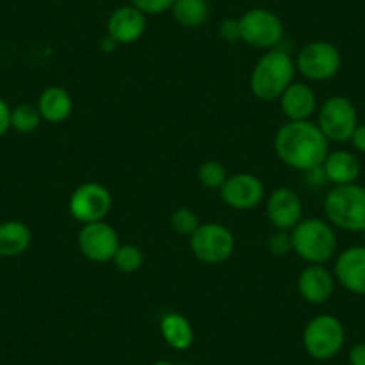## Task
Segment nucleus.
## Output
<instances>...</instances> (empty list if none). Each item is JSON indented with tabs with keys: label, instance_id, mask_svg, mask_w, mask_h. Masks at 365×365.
<instances>
[{
	"label": "nucleus",
	"instance_id": "34",
	"mask_svg": "<svg viewBox=\"0 0 365 365\" xmlns=\"http://www.w3.org/2000/svg\"><path fill=\"white\" fill-rule=\"evenodd\" d=\"M361 235H364V245H365V231H364V233H361Z\"/></svg>",
	"mask_w": 365,
	"mask_h": 365
},
{
	"label": "nucleus",
	"instance_id": "5",
	"mask_svg": "<svg viewBox=\"0 0 365 365\" xmlns=\"http://www.w3.org/2000/svg\"><path fill=\"white\" fill-rule=\"evenodd\" d=\"M346 342V328L335 315H315L303 331V347L314 360H331L342 351Z\"/></svg>",
	"mask_w": 365,
	"mask_h": 365
},
{
	"label": "nucleus",
	"instance_id": "32",
	"mask_svg": "<svg viewBox=\"0 0 365 365\" xmlns=\"http://www.w3.org/2000/svg\"><path fill=\"white\" fill-rule=\"evenodd\" d=\"M349 365H365V342L354 344L347 354Z\"/></svg>",
	"mask_w": 365,
	"mask_h": 365
},
{
	"label": "nucleus",
	"instance_id": "6",
	"mask_svg": "<svg viewBox=\"0 0 365 365\" xmlns=\"http://www.w3.org/2000/svg\"><path fill=\"white\" fill-rule=\"evenodd\" d=\"M342 66V54L331 41L315 40L301 47L296 58V70L308 81L324 83L333 79Z\"/></svg>",
	"mask_w": 365,
	"mask_h": 365
},
{
	"label": "nucleus",
	"instance_id": "22",
	"mask_svg": "<svg viewBox=\"0 0 365 365\" xmlns=\"http://www.w3.org/2000/svg\"><path fill=\"white\" fill-rule=\"evenodd\" d=\"M170 11L175 22L185 29L202 27L210 19L208 0H174Z\"/></svg>",
	"mask_w": 365,
	"mask_h": 365
},
{
	"label": "nucleus",
	"instance_id": "31",
	"mask_svg": "<svg viewBox=\"0 0 365 365\" xmlns=\"http://www.w3.org/2000/svg\"><path fill=\"white\" fill-rule=\"evenodd\" d=\"M349 143L353 145V149L356 150V153L365 154V122L356 125V129H354L353 135H351Z\"/></svg>",
	"mask_w": 365,
	"mask_h": 365
},
{
	"label": "nucleus",
	"instance_id": "33",
	"mask_svg": "<svg viewBox=\"0 0 365 365\" xmlns=\"http://www.w3.org/2000/svg\"><path fill=\"white\" fill-rule=\"evenodd\" d=\"M154 365H174V364H172V361H167V360H160V361H156Z\"/></svg>",
	"mask_w": 365,
	"mask_h": 365
},
{
	"label": "nucleus",
	"instance_id": "4",
	"mask_svg": "<svg viewBox=\"0 0 365 365\" xmlns=\"http://www.w3.org/2000/svg\"><path fill=\"white\" fill-rule=\"evenodd\" d=\"M326 220L349 233L365 231V187L351 182L333 187L324 199Z\"/></svg>",
	"mask_w": 365,
	"mask_h": 365
},
{
	"label": "nucleus",
	"instance_id": "23",
	"mask_svg": "<svg viewBox=\"0 0 365 365\" xmlns=\"http://www.w3.org/2000/svg\"><path fill=\"white\" fill-rule=\"evenodd\" d=\"M111 262H113V265L117 267V270H120V272L133 274L136 272V270L142 269L143 252L142 249L135 244H120Z\"/></svg>",
	"mask_w": 365,
	"mask_h": 365
},
{
	"label": "nucleus",
	"instance_id": "14",
	"mask_svg": "<svg viewBox=\"0 0 365 365\" xmlns=\"http://www.w3.org/2000/svg\"><path fill=\"white\" fill-rule=\"evenodd\" d=\"M333 276L347 292L365 296V245H351L335 259Z\"/></svg>",
	"mask_w": 365,
	"mask_h": 365
},
{
	"label": "nucleus",
	"instance_id": "30",
	"mask_svg": "<svg viewBox=\"0 0 365 365\" xmlns=\"http://www.w3.org/2000/svg\"><path fill=\"white\" fill-rule=\"evenodd\" d=\"M9 129H11V108L0 97V136H4Z\"/></svg>",
	"mask_w": 365,
	"mask_h": 365
},
{
	"label": "nucleus",
	"instance_id": "10",
	"mask_svg": "<svg viewBox=\"0 0 365 365\" xmlns=\"http://www.w3.org/2000/svg\"><path fill=\"white\" fill-rule=\"evenodd\" d=\"M113 206L111 192L103 182L88 181L79 185L68 199V213L81 224L99 222L108 217Z\"/></svg>",
	"mask_w": 365,
	"mask_h": 365
},
{
	"label": "nucleus",
	"instance_id": "1",
	"mask_svg": "<svg viewBox=\"0 0 365 365\" xmlns=\"http://www.w3.org/2000/svg\"><path fill=\"white\" fill-rule=\"evenodd\" d=\"M276 156L287 167L301 172L321 168L329 154V142L312 120L285 122L274 136Z\"/></svg>",
	"mask_w": 365,
	"mask_h": 365
},
{
	"label": "nucleus",
	"instance_id": "7",
	"mask_svg": "<svg viewBox=\"0 0 365 365\" xmlns=\"http://www.w3.org/2000/svg\"><path fill=\"white\" fill-rule=\"evenodd\" d=\"M240 40L245 45L259 51H270L283 40V22L276 13L265 8H252L238 19Z\"/></svg>",
	"mask_w": 365,
	"mask_h": 365
},
{
	"label": "nucleus",
	"instance_id": "17",
	"mask_svg": "<svg viewBox=\"0 0 365 365\" xmlns=\"http://www.w3.org/2000/svg\"><path fill=\"white\" fill-rule=\"evenodd\" d=\"M279 106L283 115L290 122L310 120L317 111V96L314 88L307 83H296L294 81L279 97Z\"/></svg>",
	"mask_w": 365,
	"mask_h": 365
},
{
	"label": "nucleus",
	"instance_id": "9",
	"mask_svg": "<svg viewBox=\"0 0 365 365\" xmlns=\"http://www.w3.org/2000/svg\"><path fill=\"white\" fill-rule=\"evenodd\" d=\"M315 124L328 142L346 143L358 125L356 108L347 97L333 96L321 104Z\"/></svg>",
	"mask_w": 365,
	"mask_h": 365
},
{
	"label": "nucleus",
	"instance_id": "2",
	"mask_svg": "<svg viewBox=\"0 0 365 365\" xmlns=\"http://www.w3.org/2000/svg\"><path fill=\"white\" fill-rule=\"evenodd\" d=\"M296 61L279 48H270L256 61L249 76V90L259 101H279L283 91L294 83Z\"/></svg>",
	"mask_w": 365,
	"mask_h": 365
},
{
	"label": "nucleus",
	"instance_id": "28",
	"mask_svg": "<svg viewBox=\"0 0 365 365\" xmlns=\"http://www.w3.org/2000/svg\"><path fill=\"white\" fill-rule=\"evenodd\" d=\"M267 247L274 256H287L289 252H294L292 249V238H290V231H278L270 235Z\"/></svg>",
	"mask_w": 365,
	"mask_h": 365
},
{
	"label": "nucleus",
	"instance_id": "26",
	"mask_svg": "<svg viewBox=\"0 0 365 365\" xmlns=\"http://www.w3.org/2000/svg\"><path fill=\"white\" fill-rule=\"evenodd\" d=\"M170 224L172 230L178 235H182V237H190L195 230L199 227L201 220H199L197 213L194 212L188 206H179L172 212L170 215Z\"/></svg>",
	"mask_w": 365,
	"mask_h": 365
},
{
	"label": "nucleus",
	"instance_id": "20",
	"mask_svg": "<svg viewBox=\"0 0 365 365\" xmlns=\"http://www.w3.org/2000/svg\"><path fill=\"white\" fill-rule=\"evenodd\" d=\"M160 331L167 346H170L175 351L190 349L195 339L192 322L178 312H168L161 317Z\"/></svg>",
	"mask_w": 365,
	"mask_h": 365
},
{
	"label": "nucleus",
	"instance_id": "12",
	"mask_svg": "<svg viewBox=\"0 0 365 365\" xmlns=\"http://www.w3.org/2000/svg\"><path fill=\"white\" fill-rule=\"evenodd\" d=\"M219 192L224 205L238 210V212H247V210L256 208L265 197L263 181L258 175L249 174V172L227 175L226 182Z\"/></svg>",
	"mask_w": 365,
	"mask_h": 365
},
{
	"label": "nucleus",
	"instance_id": "8",
	"mask_svg": "<svg viewBox=\"0 0 365 365\" xmlns=\"http://www.w3.org/2000/svg\"><path fill=\"white\" fill-rule=\"evenodd\" d=\"M188 238L192 255L206 265L224 263L235 251L233 233L220 222H201Z\"/></svg>",
	"mask_w": 365,
	"mask_h": 365
},
{
	"label": "nucleus",
	"instance_id": "16",
	"mask_svg": "<svg viewBox=\"0 0 365 365\" xmlns=\"http://www.w3.org/2000/svg\"><path fill=\"white\" fill-rule=\"evenodd\" d=\"M335 276L324 265H308L297 278V292L308 304H324L335 292Z\"/></svg>",
	"mask_w": 365,
	"mask_h": 365
},
{
	"label": "nucleus",
	"instance_id": "15",
	"mask_svg": "<svg viewBox=\"0 0 365 365\" xmlns=\"http://www.w3.org/2000/svg\"><path fill=\"white\" fill-rule=\"evenodd\" d=\"M147 29V16L136 8L120 6L110 15L106 33L117 45H133L143 36Z\"/></svg>",
	"mask_w": 365,
	"mask_h": 365
},
{
	"label": "nucleus",
	"instance_id": "29",
	"mask_svg": "<svg viewBox=\"0 0 365 365\" xmlns=\"http://www.w3.org/2000/svg\"><path fill=\"white\" fill-rule=\"evenodd\" d=\"M219 36L222 38L224 41H230V43L240 40V27H238V19L224 20V22L219 26Z\"/></svg>",
	"mask_w": 365,
	"mask_h": 365
},
{
	"label": "nucleus",
	"instance_id": "11",
	"mask_svg": "<svg viewBox=\"0 0 365 365\" xmlns=\"http://www.w3.org/2000/svg\"><path fill=\"white\" fill-rule=\"evenodd\" d=\"M120 245V238L111 224L99 222L83 224L77 233V247L81 255L93 263H108L113 259Z\"/></svg>",
	"mask_w": 365,
	"mask_h": 365
},
{
	"label": "nucleus",
	"instance_id": "18",
	"mask_svg": "<svg viewBox=\"0 0 365 365\" xmlns=\"http://www.w3.org/2000/svg\"><path fill=\"white\" fill-rule=\"evenodd\" d=\"M322 172H324V178L333 182V187L351 185L360 178V160L351 150H333L326 156Z\"/></svg>",
	"mask_w": 365,
	"mask_h": 365
},
{
	"label": "nucleus",
	"instance_id": "13",
	"mask_svg": "<svg viewBox=\"0 0 365 365\" xmlns=\"http://www.w3.org/2000/svg\"><path fill=\"white\" fill-rule=\"evenodd\" d=\"M265 213L269 222L278 231H292L303 219V202L292 188H276L267 197Z\"/></svg>",
	"mask_w": 365,
	"mask_h": 365
},
{
	"label": "nucleus",
	"instance_id": "19",
	"mask_svg": "<svg viewBox=\"0 0 365 365\" xmlns=\"http://www.w3.org/2000/svg\"><path fill=\"white\" fill-rule=\"evenodd\" d=\"M36 108L41 115V120L48 124H61L72 115L73 101L66 88L48 86L38 97Z\"/></svg>",
	"mask_w": 365,
	"mask_h": 365
},
{
	"label": "nucleus",
	"instance_id": "3",
	"mask_svg": "<svg viewBox=\"0 0 365 365\" xmlns=\"http://www.w3.org/2000/svg\"><path fill=\"white\" fill-rule=\"evenodd\" d=\"M292 249L308 265H322L336 252L335 227L324 219H301L290 231Z\"/></svg>",
	"mask_w": 365,
	"mask_h": 365
},
{
	"label": "nucleus",
	"instance_id": "25",
	"mask_svg": "<svg viewBox=\"0 0 365 365\" xmlns=\"http://www.w3.org/2000/svg\"><path fill=\"white\" fill-rule=\"evenodd\" d=\"M197 178L199 182L208 190H220L227 179V170L220 161L208 160L197 168Z\"/></svg>",
	"mask_w": 365,
	"mask_h": 365
},
{
	"label": "nucleus",
	"instance_id": "21",
	"mask_svg": "<svg viewBox=\"0 0 365 365\" xmlns=\"http://www.w3.org/2000/svg\"><path fill=\"white\" fill-rule=\"evenodd\" d=\"M33 235L22 220H4L0 222V256L16 258L29 249Z\"/></svg>",
	"mask_w": 365,
	"mask_h": 365
},
{
	"label": "nucleus",
	"instance_id": "27",
	"mask_svg": "<svg viewBox=\"0 0 365 365\" xmlns=\"http://www.w3.org/2000/svg\"><path fill=\"white\" fill-rule=\"evenodd\" d=\"M129 4L142 11L143 15H163L170 11L174 0H129Z\"/></svg>",
	"mask_w": 365,
	"mask_h": 365
},
{
	"label": "nucleus",
	"instance_id": "24",
	"mask_svg": "<svg viewBox=\"0 0 365 365\" xmlns=\"http://www.w3.org/2000/svg\"><path fill=\"white\" fill-rule=\"evenodd\" d=\"M41 115L36 106L33 104H20L15 110H11V128L15 131L27 135L40 128Z\"/></svg>",
	"mask_w": 365,
	"mask_h": 365
}]
</instances>
